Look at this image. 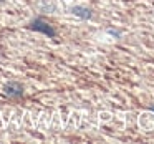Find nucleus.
Here are the masks:
<instances>
[{
	"mask_svg": "<svg viewBox=\"0 0 154 144\" xmlns=\"http://www.w3.org/2000/svg\"><path fill=\"white\" fill-rule=\"evenodd\" d=\"M28 28L33 30V32H40V33L47 35V37H50V38L57 37V30H55L47 20H43V18H40V17L35 18V20H32L30 23H28Z\"/></svg>",
	"mask_w": 154,
	"mask_h": 144,
	"instance_id": "1",
	"label": "nucleus"
},
{
	"mask_svg": "<svg viewBox=\"0 0 154 144\" xmlns=\"http://www.w3.org/2000/svg\"><path fill=\"white\" fill-rule=\"evenodd\" d=\"M4 93L10 98H20L23 96V86L20 83H17V81H10V83H7L4 86Z\"/></svg>",
	"mask_w": 154,
	"mask_h": 144,
	"instance_id": "2",
	"label": "nucleus"
},
{
	"mask_svg": "<svg viewBox=\"0 0 154 144\" xmlns=\"http://www.w3.org/2000/svg\"><path fill=\"white\" fill-rule=\"evenodd\" d=\"M71 14L80 17V18H83V20H90V18L93 17V10L88 8V7H81V5H75V7L71 8Z\"/></svg>",
	"mask_w": 154,
	"mask_h": 144,
	"instance_id": "3",
	"label": "nucleus"
},
{
	"mask_svg": "<svg viewBox=\"0 0 154 144\" xmlns=\"http://www.w3.org/2000/svg\"><path fill=\"white\" fill-rule=\"evenodd\" d=\"M108 33H109V35H113V37H121V32L119 30H113V28H108Z\"/></svg>",
	"mask_w": 154,
	"mask_h": 144,
	"instance_id": "4",
	"label": "nucleus"
},
{
	"mask_svg": "<svg viewBox=\"0 0 154 144\" xmlns=\"http://www.w3.org/2000/svg\"><path fill=\"white\" fill-rule=\"evenodd\" d=\"M152 111H154V108H152Z\"/></svg>",
	"mask_w": 154,
	"mask_h": 144,
	"instance_id": "5",
	"label": "nucleus"
}]
</instances>
